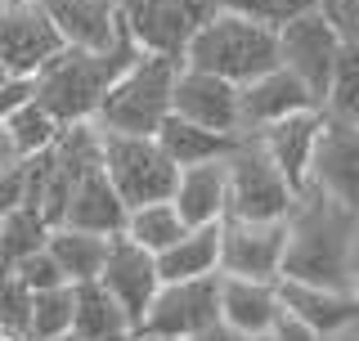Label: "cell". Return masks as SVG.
<instances>
[{
  "instance_id": "1",
  "label": "cell",
  "mask_w": 359,
  "mask_h": 341,
  "mask_svg": "<svg viewBox=\"0 0 359 341\" xmlns=\"http://www.w3.org/2000/svg\"><path fill=\"white\" fill-rule=\"evenodd\" d=\"M355 243H359V220L319 189H306L287 211V243H283V265L278 279H301L319 288H341L355 292Z\"/></svg>"
},
{
  "instance_id": "2",
  "label": "cell",
  "mask_w": 359,
  "mask_h": 341,
  "mask_svg": "<svg viewBox=\"0 0 359 341\" xmlns=\"http://www.w3.org/2000/svg\"><path fill=\"white\" fill-rule=\"evenodd\" d=\"M135 41L121 32L108 50H76V45H63L59 54H50L36 72L27 76V95L36 99L45 112L72 126V121H90L104 99V90L112 86V76L121 72L135 59Z\"/></svg>"
},
{
  "instance_id": "3",
  "label": "cell",
  "mask_w": 359,
  "mask_h": 341,
  "mask_svg": "<svg viewBox=\"0 0 359 341\" xmlns=\"http://www.w3.org/2000/svg\"><path fill=\"white\" fill-rule=\"evenodd\" d=\"M184 63L243 86V81H252V76H261L265 67L278 63V36L265 22L247 18L238 9L216 5L211 18L194 32V41L184 45Z\"/></svg>"
},
{
  "instance_id": "4",
  "label": "cell",
  "mask_w": 359,
  "mask_h": 341,
  "mask_svg": "<svg viewBox=\"0 0 359 341\" xmlns=\"http://www.w3.org/2000/svg\"><path fill=\"white\" fill-rule=\"evenodd\" d=\"M180 59L166 54H135V59L112 76V86L104 90L95 108V126L99 131H121V135H153L171 112V86H175Z\"/></svg>"
},
{
  "instance_id": "5",
  "label": "cell",
  "mask_w": 359,
  "mask_h": 341,
  "mask_svg": "<svg viewBox=\"0 0 359 341\" xmlns=\"http://www.w3.org/2000/svg\"><path fill=\"white\" fill-rule=\"evenodd\" d=\"M297 202L283 170L269 162L252 131L238 135L229 153H224V215H243V220H283Z\"/></svg>"
},
{
  "instance_id": "6",
  "label": "cell",
  "mask_w": 359,
  "mask_h": 341,
  "mask_svg": "<svg viewBox=\"0 0 359 341\" xmlns=\"http://www.w3.org/2000/svg\"><path fill=\"white\" fill-rule=\"evenodd\" d=\"M99 166L126 207L171 198L180 175V166L162 153L153 135H121V131H99Z\"/></svg>"
},
{
  "instance_id": "7",
  "label": "cell",
  "mask_w": 359,
  "mask_h": 341,
  "mask_svg": "<svg viewBox=\"0 0 359 341\" xmlns=\"http://www.w3.org/2000/svg\"><path fill=\"white\" fill-rule=\"evenodd\" d=\"M220 319V269L216 274H198V279H166L157 283L149 310L140 314L135 333L144 337H162V341H184L211 328Z\"/></svg>"
},
{
  "instance_id": "8",
  "label": "cell",
  "mask_w": 359,
  "mask_h": 341,
  "mask_svg": "<svg viewBox=\"0 0 359 341\" xmlns=\"http://www.w3.org/2000/svg\"><path fill=\"white\" fill-rule=\"evenodd\" d=\"M216 0H121V27L144 54L184 63V45L211 18Z\"/></svg>"
},
{
  "instance_id": "9",
  "label": "cell",
  "mask_w": 359,
  "mask_h": 341,
  "mask_svg": "<svg viewBox=\"0 0 359 341\" xmlns=\"http://www.w3.org/2000/svg\"><path fill=\"white\" fill-rule=\"evenodd\" d=\"M274 36H278V63H283L323 108L332 59H337V50H341V36L332 32V22L323 18L319 9H306V14L287 18L283 27H274Z\"/></svg>"
},
{
  "instance_id": "10",
  "label": "cell",
  "mask_w": 359,
  "mask_h": 341,
  "mask_svg": "<svg viewBox=\"0 0 359 341\" xmlns=\"http://www.w3.org/2000/svg\"><path fill=\"white\" fill-rule=\"evenodd\" d=\"M287 243V215L283 220H243V215H220V274L238 279H278Z\"/></svg>"
},
{
  "instance_id": "11",
  "label": "cell",
  "mask_w": 359,
  "mask_h": 341,
  "mask_svg": "<svg viewBox=\"0 0 359 341\" xmlns=\"http://www.w3.org/2000/svg\"><path fill=\"white\" fill-rule=\"evenodd\" d=\"M59 50H63V36L54 32L41 0H0V67L9 76L27 81Z\"/></svg>"
},
{
  "instance_id": "12",
  "label": "cell",
  "mask_w": 359,
  "mask_h": 341,
  "mask_svg": "<svg viewBox=\"0 0 359 341\" xmlns=\"http://www.w3.org/2000/svg\"><path fill=\"white\" fill-rule=\"evenodd\" d=\"M306 189H319L323 198H332L337 207H346L359 220V126L323 117Z\"/></svg>"
},
{
  "instance_id": "13",
  "label": "cell",
  "mask_w": 359,
  "mask_h": 341,
  "mask_svg": "<svg viewBox=\"0 0 359 341\" xmlns=\"http://www.w3.org/2000/svg\"><path fill=\"white\" fill-rule=\"evenodd\" d=\"M171 112L184 121H198L220 135H243V112H238V86L216 72L180 63L175 86H171Z\"/></svg>"
},
{
  "instance_id": "14",
  "label": "cell",
  "mask_w": 359,
  "mask_h": 341,
  "mask_svg": "<svg viewBox=\"0 0 359 341\" xmlns=\"http://www.w3.org/2000/svg\"><path fill=\"white\" fill-rule=\"evenodd\" d=\"M99 283L117 297V305L126 310V319L135 328L140 314L149 310L162 274H157L153 252H144V247L130 243L126 234H108V252H104V265H99Z\"/></svg>"
},
{
  "instance_id": "15",
  "label": "cell",
  "mask_w": 359,
  "mask_h": 341,
  "mask_svg": "<svg viewBox=\"0 0 359 341\" xmlns=\"http://www.w3.org/2000/svg\"><path fill=\"white\" fill-rule=\"evenodd\" d=\"M278 305L283 314H292L297 323H306L319 337H341L359 328V297L341 288H319V283H301V279H274Z\"/></svg>"
},
{
  "instance_id": "16",
  "label": "cell",
  "mask_w": 359,
  "mask_h": 341,
  "mask_svg": "<svg viewBox=\"0 0 359 341\" xmlns=\"http://www.w3.org/2000/svg\"><path fill=\"white\" fill-rule=\"evenodd\" d=\"M323 108H301V112H287V117L269 121V126L252 131L261 140V149L269 153V162L283 170V180L292 185V193H306L310 185V157H314V144H319V131H323Z\"/></svg>"
},
{
  "instance_id": "17",
  "label": "cell",
  "mask_w": 359,
  "mask_h": 341,
  "mask_svg": "<svg viewBox=\"0 0 359 341\" xmlns=\"http://www.w3.org/2000/svg\"><path fill=\"white\" fill-rule=\"evenodd\" d=\"M301 108H319V99H314L283 63L265 67L261 76H252V81L238 86L243 135H247V131H261V126H269V121L287 117V112H301Z\"/></svg>"
},
{
  "instance_id": "18",
  "label": "cell",
  "mask_w": 359,
  "mask_h": 341,
  "mask_svg": "<svg viewBox=\"0 0 359 341\" xmlns=\"http://www.w3.org/2000/svg\"><path fill=\"white\" fill-rule=\"evenodd\" d=\"M63 45L76 50H108L121 36V0H41Z\"/></svg>"
},
{
  "instance_id": "19",
  "label": "cell",
  "mask_w": 359,
  "mask_h": 341,
  "mask_svg": "<svg viewBox=\"0 0 359 341\" xmlns=\"http://www.w3.org/2000/svg\"><path fill=\"white\" fill-rule=\"evenodd\" d=\"M59 225L90 229V234H121V225H126V202H121V193L112 189V180L104 175V166H90L86 175L67 189Z\"/></svg>"
},
{
  "instance_id": "20",
  "label": "cell",
  "mask_w": 359,
  "mask_h": 341,
  "mask_svg": "<svg viewBox=\"0 0 359 341\" xmlns=\"http://www.w3.org/2000/svg\"><path fill=\"white\" fill-rule=\"evenodd\" d=\"M283 305H278L274 283L265 279H238V274H220V323L238 328V333L265 337L278 323Z\"/></svg>"
},
{
  "instance_id": "21",
  "label": "cell",
  "mask_w": 359,
  "mask_h": 341,
  "mask_svg": "<svg viewBox=\"0 0 359 341\" xmlns=\"http://www.w3.org/2000/svg\"><path fill=\"white\" fill-rule=\"evenodd\" d=\"M67 333H76L81 341H126L135 328L104 283L81 279L72 283V328Z\"/></svg>"
},
{
  "instance_id": "22",
  "label": "cell",
  "mask_w": 359,
  "mask_h": 341,
  "mask_svg": "<svg viewBox=\"0 0 359 341\" xmlns=\"http://www.w3.org/2000/svg\"><path fill=\"white\" fill-rule=\"evenodd\" d=\"M171 202L184 225H211L224 215V157L198 166H180Z\"/></svg>"
},
{
  "instance_id": "23",
  "label": "cell",
  "mask_w": 359,
  "mask_h": 341,
  "mask_svg": "<svg viewBox=\"0 0 359 341\" xmlns=\"http://www.w3.org/2000/svg\"><path fill=\"white\" fill-rule=\"evenodd\" d=\"M157 274L166 279H198V274H216L220 269V220L211 225H189L166 252H157Z\"/></svg>"
},
{
  "instance_id": "24",
  "label": "cell",
  "mask_w": 359,
  "mask_h": 341,
  "mask_svg": "<svg viewBox=\"0 0 359 341\" xmlns=\"http://www.w3.org/2000/svg\"><path fill=\"white\" fill-rule=\"evenodd\" d=\"M153 140L162 144V153L171 157L175 166H198V162H216L238 144V135H220V131H207L198 121H184L175 112H166V121L153 131Z\"/></svg>"
},
{
  "instance_id": "25",
  "label": "cell",
  "mask_w": 359,
  "mask_h": 341,
  "mask_svg": "<svg viewBox=\"0 0 359 341\" xmlns=\"http://www.w3.org/2000/svg\"><path fill=\"white\" fill-rule=\"evenodd\" d=\"M45 252L59 260V269H63L67 283L99 279V265H104V252H108V234L72 229V225H50V234H45Z\"/></svg>"
},
{
  "instance_id": "26",
  "label": "cell",
  "mask_w": 359,
  "mask_h": 341,
  "mask_svg": "<svg viewBox=\"0 0 359 341\" xmlns=\"http://www.w3.org/2000/svg\"><path fill=\"white\" fill-rule=\"evenodd\" d=\"M0 131H5V140H9V149H14V157H32V153H41V149H50L54 140H59V131H63V121L54 117V112H45L32 95H22L14 108L0 117Z\"/></svg>"
},
{
  "instance_id": "27",
  "label": "cell",
  "mask_w": 359,
  "mask_h": 341,
  "mask_svg": "<svg viewBox=\"0 0 359 341\" xmlns=\"http://www.w3.org/2000/svg\"><path fill=\"white\" fill-rule=\"evenodd\" d=\"M189 225L180 220L175 202L171 198H157V202H140V207H126V225H121V234L130 238V243H140L144 252H166V247L175 243L180 234H184Z\"/></svg>"
},
{
  "instance_id": "28",
  "label": "cell",
  "mask_w": 359,
  "mask_h": 341,
  "mask_svg": "<svg viewBox=\"0 0 359 341\" xmlns=\"http://www.w3.org/2000/svg\"><path fill=\"white\" fill-rule=\"evenodd\" d=\"M323 112L359 126V41H341V50H337L328 90H323Z\"/></svg>"
},
{
  "instance_id": "29",
  "label": "cell",
  "mask_w": 359,
  "mask_h": 341,
  "mask_svg": "<svg viewBox=\"0 0 359 341\" xmlns=\"http://www.w3.org/2000/svg\"><path fill=\"white\" fill-rule=\"evenodd\" d=\"M45 234H50V220L41 215V207H27V202L9 207L0 215V265H14L18 256L45 247Z\"/></svg>"
},
{
  "instance_id": "30",
  "label": "cell",
  "mask_w": 359,
  "mask_h": 341,
  "mask_svg": "<svg viewBox=\"0 0 359 341\" xmlns=\"http://www.w3.org/2000/svg\"><path fill=\"white\" fill-rule=\"evenodd\" d=\"M72 328V283L32 292V314H27V341H45Z\"/></svg>"
},
{
  "instance_id": "31",
  "label": "cell",
  "mask_w": 359,
  "mask_h": 341,
  "mask_svg": "<svg viewBox=\"0 0 359 341\" xmlns=\"http://www.w3.org/2000/svg\"><path fill=\"white\" fill-rule=\"evenodd\" d=\"M27 314H32V288L9 265H0V328H14L27 337Z\"/></svg>"
},
{
  "instance_id": "32",
  "label": "cell",
  "mask_w": 359,
  "mask_h": 341,
  "mask_svg": "<svg viewBox=\"0 0 359 341\" xmlns=\"http://www.w3.org/2000/svg\"><path fill=\"white\" fill-rule=\"evenodd\" d=\"M216 5L238 9V14H247V18L265 22V27H283L287 18L306 14V9H319L323 0H216Z\"/></svg>"
},
{
  "instance_id": "33",
  "label": "cell",
  "mask_w": 359,
  "mask_h": 341,
  "mask_svg": "<svg viewBox=\"0 0 359 341\" xmlns=\"http://www.w3.org/2000/svg\"><path fill=\"white\" fill-rule=\"evenodd\" d=\"M9 269H14V274L27 283L32 292H41V288H59V283H67V279H63V269H59V260L45 252V247H36V252H27V256H18Z\"/></svg>"
},
{
  "instance_id": "34",
  "label": "cell",
  "mask_w": 359,
  "mask_h": 341,
  "mask_svg": "<svg viewBox=\"0 0 359 341\" xmlns=\"http://www.w3.org/2000/svg\"><path fill=\"white\" fill-rule=\"evenodd\" d=\"M319 14L332 22V32L341 41H359V0H323Z\"/></svg>"
},
{
  "instance_id": "35",
  "label": "cell",
  "mask_w": 359,
  "mask_h": 341,
  "mask_svg": "<svg viewBox=\"0 0 359 341\" xmlns=\"http://www.w3.org/2000/svg\"><path fill=\"white\" fill-rule=\"evenodd\" d=\"M265 341H328V337L310 333V328H306V323H297L292 314H278V323L265 333Z\"/></svg>"
},
{
  "instance_id": "36",
  "label": "cell",
  "mask_w": 359,
  "mask_h": 341,
  "mask_svg": "<svg viewBox=\"0 0 359 341\" xmlns=\"http://www.w3.org/2000/svg\"><path fill=\"white\" fill-rule=\"evenodd\" d=\"M184 341H265V337H256V333H238V328H229V323H211V328H202V333L194 337H184Z\"/></svg>"
},
{
  "instance_id": "37",
  "label": "cell",
  "mask_w": 359,
  "mask_h": 341,
  "mask_svg": "<svg viewBox=\"0 0 359 341\" xmlns=\"http://www.w3.org/2000/svg\"><path fill=\"white\" fill-rule=\"evenodd\" d=\"M0 341H27L22 333H14V328H0Z\"/></svg>"
},
{
  "instance_id": "38",
  "label": "cell",
  "mask_w": 359,
  "mask_h": 341,
  "mask_svg": "<svg viewBox=\"0 0 359 341\" xmlns=\"http://www.w3.org/2000/svg\"><path fill=\"white\" fill-rule=\"evenodd\" d=\"M45 341H81L76 333H59V337H45Z\"/></svg>"
},
{
  "instance_id": "39",
  "label": "cell",
  "mask_w": 359,
  "mask_h": 341,
  "mask_svg": "<svg viewBox=\"0 0 359 341\" xmlns=\"http://www.w3.org/2000/svg\"><path fill=\"white\" fill-rule=\"evenodd\" d=\"M126 341H162V337H144V333H130Z\"/></svg>"
},
{
  "instance_id": "40",
  "label": "cell",
  "mask_w": 359,
  "mask_h": 341,
  "mask_svg": "<svg viewBox=\"0 0 359 341\" xmlns=\"http://www.w3.org/2000/svg\"><path fill=\"white\" fill-rule=\"evenodd\" d=\"M5 81H14V76H9V72H5V67H0V86H5Z\"/></svg>"
},
{
  "instance_id": "41",
  "label": "cell",
  "mask_w": 359,
  "mask_h": 341,
  "mask_svg": "<svg viewBox=\"0 0 359 341\" xmlns=\"http://www.w3.org/2000/svg\"><path fill=\"white\" fill-rule=\"evenodd\" d=\"M355 297H359V269H355Z\"/></svg>"
}]
</instances>
